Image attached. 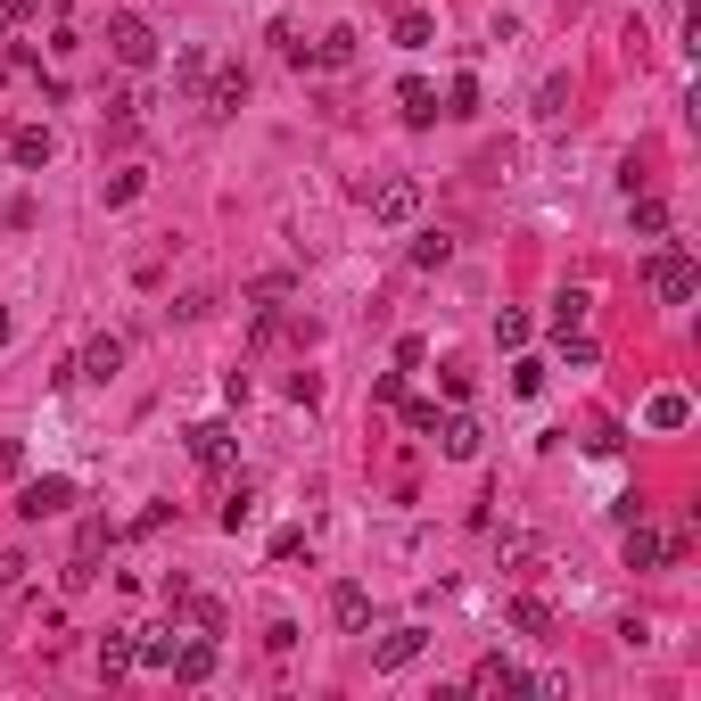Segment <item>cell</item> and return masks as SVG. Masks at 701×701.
<instances>
[{"instance_id":"cell-1","label":"cell","mask_w":701,"mask_h":701,"mask_svg":"<svg viewBox=\"0 0 701 701\" xmlns=\"http://www.w3.org/2000/svg\"><path fill=\"white\" fill-rule=\"evenodd\" d=\"M108 58H116V67H132V74L157 67V25L132 17V9H116V17H108Z\"/></svg>"},{"instance_id":"cell-2","label":"cell","mask_w":701,"mask_h":701,"mask_svg":"<svg viewBox=\"0 0 701 701\" xmlns=\"http://www.w3.org/2000/svg\"><path fill=\"white\" fill-rule=\"evenodd\" d=\"M693 289H701V273H693V248H685V240H668L661 257H652V297H661V306H685Z\"/></svg>"},{"instance_id":"cell-3","label":"cell","mask_w":701,"mask_h":701,"mask_svg":"<svg viewBox=\"0 0 701 701\" xmlns=\"http://www.w3.org/2000/svg\"><path fill=\"white\" fill-rule=\"evenodd\" d=\"M364 206H371V223H413L421 215V182H413V174H380V182L364 190Z\"/></svg>"},{"instance_id":"cell-4","label":"cell","mask_w":701,"mask_h":701,"mask_svg":"<svg viewBox=\"0 0 701 701\" xmlns=\"http://www.w3.org/2000/svg\"><path fill=\"white\" fill-rule=\"evenodd\" d=\"M74 503V479H58V471H41V479L17 487V520H58Z\"/></svg>"},{"instance_id":"cell-5","label":"cell","mask_w":701,"mask_h":701,"mask_svg":"<svg viewBox=\"0 0 701 701\" xmlns=\"http://www.w3.org/2000/svg\"><path fill=\"white\" fill-rule=\"evenodd\" d=\"M619 561H628V570H661V561H677V536L644 528V512H635V528H628V545H619Z\"/></svg>"},{"instance_id":"cell-6","label":"cell","mask_w":701,"mask_h":701,"mask_svg":"<svg viewBox=\"0 0 701 701\" xmlns=\"http://www.w3.org/2000/svg\"><path fill=\"white\" fill-rule=\"evenodd\" d=\"M199 99H206V116H240V99H248V67H206Z\"/></svg>"},{"instance_id":"cell-7","label":"cell","mask_w":701,"mask_h":701,"mask_svg":"<svg viewBox=\"0 0 701 701\" xmlns=\"http://www.w3.org/2000/svg\"><path fill=\"white\" fill-rule=\"evenodd\" d=\"M231 454H240L231 421H199L190 429V462H199V471H231Z\"/></svg>"},{"instance_id":"cell-8","label":"cell","mask_w":701,"mask_h":701,"mask_svg":"<svg viewBox=\"0 0 701 701\" xmlns=\"http://www.w3.org/2000/svg\"><path fill=\"white\" fill-rule=\"evenodd\" d=\"M429 438L445 445V462H479V445H487V429L471 421V413H445L438 429H429Z\"/></svg>"},{"instance_id":"cell-9","label":"cell","mask_w":701,"mask_h":701,"mask_svg":"<svg viewBox=\"0 0 701 701\" xmlns=\"http://www.w3.org/2000/svg\"><path fill=\"white\" fill-rule=\"evenodd\" d=\"M421 652H429L421 628H396V635H380V644H371V668H380V677H396V668H413Z\"/></svg>"},{"instance_id":"cell-10","label":"cell","mask_w":701,"mask_h":701,"mask_svg":"<svg viewBox=\"0 0 701 701\" xmlns=\"http://www.w3.org/2000/svg\"><path fill=\"white\" fill-rule=\"evenodd\" d=\"M166 677H174V685H206V677H215V635H182Z\"/></svg>"},{"instance_id":"cell-11","label":"cell","mask_w":701,"mask_h":701,"mask_svg":"<svg viewBox=\"0 0 701 701\" xmlns=\"http://www.w3.org/2000/svg\"><path fill=\"white\" fill-rule=\"evenodd\" d=\"M116 371H124V338H116V331H99L92 347L74 355V380H116Z\"/></svg>"},{"instance_id":"cell-12","label":"cell","mask_w":701,"mask_h":701,"mask_svg":"<svg viewBox=\"0 0 701 701\" xmlns=\"http://www.w3.org/2000/svg\"><path fill=\"white\" fill-rule=\"evenodd\" d=\"M331 619H338L347 635H364V628H371V594L355 586V578H338V586H331Z\"/></svg>"},{"instance_id":"cell-13","label":"cell","mask_w":701,"mask_h":701,"mask_svg":"<svg viewBox=\"0 0 701 701\" xmlns=\"http://www.w3.org/2000/svg\"><path fill=\"white\" fill-rule=\"evenodd\" d=\"M471 693H528V677H520V668L503 661V652H487V661L471 668Z\"/></svg>"},{"instance_id":"cell-14","label":"cell","mask_w":701,"mask_h":701,"mask_svg":"<svg viewBox=\"0 0 701 701\" xmlns=\"http://www.w3.org/2000/svg\"><path fill=\"white\" fill-rule=\"evenodd\" d=\"M396 108H405V124H438V83L405 74V83H396Z\"/></svg>"},{"instance_id":"cell-15","label":"cell","mask_w":701,"mask_h":701,"mask_svg":"<svg viewBox=\"0 0 701 701\" xmlns=\"http://www.w3.org/2000/svg\"><path fill=\"white\" fill-rule=\"evenodd\" d=\"M438 41V17L429 9H396V50H429Z\"/></svg>"},{"instance_id":"cell-16","label":"cell","mask_w":701,"mask_h":701,"mask_svg":"<svg viewBox=\"0 0 701 701\" xmlns=\"http://www.w3.org/2000/svg\"><path fill=\"white\" fill-rule=\"evenodd\" d=\"M132 668H141V652H132V635H99V677H132Z\"/></svg>"},{"instance_id":"cell-17","label":"cell","mask_w":701,"mask_h":701,"mask_svg":"<svg viewBox=\"0 0 701 701\" xmlns=\"http://www.w3.org/2000/svg\"><path fill=\"white\" fill-rule=\"evenodd\" d=\"M512 628L520 635H554V603H545V594H520V603H512Z\"/></svg>"},{"instance_id":"cell-18","label":"cell","mask_w":701,"mask_h":701,"mask_svg":"<svg viewBox=\"0 0 701 701\" xmlns=\"http://www.w3.org/2000/svg\"><path fill=\"white\" fill-rule=\"evenodd\" d=\"M9 157H17V166H50V132H41V124H17V132H9Z\"/></svg>"},{"instance_id":"cell-19","label":"cell","mask_w":701,"mask_h":701,"mask_svg":"<svg viewBox=\"0 0 701 701\" xmlns=\"http://www.w3.org/2000/svg\"><path fill=\"white\" fill-rule=\"evenodd\" d=\"M644 421H652V429H685V421H693V405H685L677 388H661V396L644 405Z\"/></svg>"},{"instance_id":"cell-20","label":"cell","mask_w":701,"mask_h":701,"mask_svg":"<svg viewBox=\"0 0 701 701\" xmlns=\"http://www.w3.org/2000/svg\"><path fill=\"white\" fill-rule=\"evenodd\" d=\"M174 644H182V628H148L132 652H141V668H174Z\"/></svg>"},{"instance_id":"cell-21","label":"cell","mask_w":701,"mask_h":701,"mask_svg":"<svg viewBox=\"0 0 701 701\" xmlns=\"http://www.w3.org/2000/svg\"><path fill=\"white\" fill-rule=\"evenodd\" d=\"M248 520H257V487H248V479H240V487H231V496H223V528L240 536V528H248Z\"/></svg>"},{"instance_id":"cell-22","label":"cell","mask_w":701,"mask_h":701,"mask_svg":"<svg viewBox=\"0 0 701 701\" xmlns=\"http://www.w3.org/2000/svg\"><path fill=\"white\" fill-rule=\"evenodd\" d=\"M586 306H594V297H586V289H570V297H554V338H561V331H586Z\"/></svg>"},{"instance_id":"cell-23","label":"cell","mask_w":701,"mask_h":701,"mask_svg":"<svg viewBox=\"0 0 701 701\" xmlns=\"http://www.w3.org/2000/svg\"><path fill=\"white\" fill-rule=\"evenodd\" d=\"M314 67H355V34H347V25H331V34H322Z\"/></svg>"},{"instance_id":"cell-24","label":"cell","mask_w":701,"mask_h":701,"mask_svg":"<svg viewBox=\"0 0 701 701\" xmlns=\"http://www.w3.org/2000/svg\"><path fill=\"white\" fill-rule=\"evenodd\" d=\"M445 257H454V240H445V231H421V240H413V264H421V273H438Z\"/></svg>"},{"instance_id":"cell-25","label":"cell","mask_w":701,"mask_h":701,"mask_svg":"<svg viewBox=\"0 0 701 701\" xmlns=\"http://www.w3.org/2000/svg\"><path fill=\"white\" fill-rule=\"evenodd\" d=\"M536 116H545V124H554V116H570V74H554V83L536 92Z\"/></svg>"},{"instance_id":"cell-26","label":"cell","mask_w":701,"mask_h":701,"mask_svg":"<svg viewBox=\"0 0 701 701\" xmlns=\"http://www.w3.org/2000/svg\"><path fill=\"white\" fill-rule=\"evenodd\" d=\"M438 116H479V83H471V74H454V92H445Z\"/></svg>"},{"instance_id":"cell-27","label":"cell","mask_w":701,"mask_h":701,"mask_svg":"<svg viewBox=\"0 0 701 701\" xmlns=\"http://www.w3.org/2000/svg\"><path fill=\"white\" fill-rule=\"evenodd\" d=\"M628 199H635V190H628ZM635 231H644V240H661V231H668V206H661V199H635Z\"/></svg>"},{"instance_id":"cell-28","label":"cell","mask_w":701,"mask_h":701,"mask_svg":"<svg viewBox=\"0 0 701 701\" xmlns=\"http://www.w3.org/2000/svg\"><path fill=\"white\" fill-rule=\"evenodd\" d=\"M396 405H405V429H413V438H429V429H438V405H429V396H396Z\"/></svg>"},{"instance_id":"cell-29","label":"cell","mask_w":701,"mask_h":701,"mask_svg":"<svg viewBox=\"0 0 701 701\" xmlns=\"http://www.w3.org/2000/svg\"><path fill=\"white\" fill-rule=\"evenodd\" d=\"M174 83H182V92H199V83H206V50H182V58H174Z\"/></svg>"},{"instance_id":"cell-30","label":"cell","mask_w":701,"mask_h":701,"mask_svg":"<svg viewBox=\"0 0 701 701\" xmlns=\"http://www.w3.org/2000/svg\"><path fill=\"white\" fill-rule=\"evenodd\" d=\"M99 199H108V206H132V199H141V174H108V182H99Z\"/></svg>"},{"instance_id":"cell-31","label":"cell","mask_w":701,"mask_h":701,"mask_svg":"<svg viewBox=\"0 0 701 701\" xmlns=\"http://www.w3.org/2000/svg\"><path fill=\"white\" fill-rule=\"evenodd\" d=\"M108 536H116V528H108V520H83V528H74V554L92 561V554H99V545H108Z\"/></svg>"},{"instance_id":"cell-32","label":"cell","mask_w":701,"mask_h":701,"mask_svg":"<svg viewBox=\"0 0 701 701\" xmlns=\"http://www.w3.org/2000/svg\"><path fill=\"white\" fill-rule=\"evenodd\" d=\"M248 297H257V306H264V314H273V306H281V297H289V273H264V281H257V289H248Z\"/></svg>"},{"instance_id":"cell-33","label":"cell","mask_w":701,"mask_h":701,"mask_svg":"<svg viewBox=\"0 0 701 701\" xmlns=\"http://www.w3.org/2000/svg\"><path fill=\"white\" fill-rule=\"evenodd\" d=\"M512 388H520V396H536V388H545V364H536V355H520V364H512Z\"/></svg>"},{"instance_id":"cell-34","label":"cell","mask_w":701,"mask_h":701,"mask_svg":"<svg viewBox=\"0 0 701 701\" xmlns=\"http://www.w3.org/2000/svg\"><path fill=\"white\" fill-rule=\"evenodd\" d=\"M496 338L503 347H528V314H496Z\"/></svg>"},{"instance_id":"cell-35","label":"cell","mask_w":701,"mask_h":701,"mask_svg":"<svg viewBox=\"0 0 701 701\" xmlns=\"http://www.w3.org/2000/svg\"><path fill=\"white\" fill-rule=\"evenodd\" d=\"M561 355H570V364L586 371V364H594V338H586V331H561Z\"/></svg>"},{"instance_id":"cell-36","label":"cell","mask_w":701,"mask_h":701,"mask_svg":"<svg viewBox=\"0 0 701 701\" xmlns=\"http://www.w3.org/2000/svg\"><path fill=\"white\" fill-rule=\"evenodd\" d=\"M0 479H25V445L17 438H0Z\"/></svg>"},{"instance_id":"cell-37","label":"cell","mask_w":701,"mask_h":701,"mask_svg":"<svg viewBox=\"0 0 701 701\" xmlns=\"http://www.w3.org/2000/svg\"><path fill=\"white\" fill-rule=\"evenodd\" d=\"M25 17H41V0H0V25H25Z\"/></svg>"},{"instance_id":"cell-38","label":"cell","mask_w":701,"mask_h":701,"mask_svg":"<svg viewBox=\"0 0 701 701\" xmlns=\"http://www.w3.org/2000/svg\"><path fill=\"white\" fill-rule=\"evenodd\" d=\"M17 570H25V561H17V554H0V586H9V578H17Z\"/></svg>"},{"instance_id":"cell-39","label":"cell","mask_w":701,"mask_h":701,"mask_svg":"<svg viewBox=\"0 0 701 701\" xmlns=\"http://www.w3.org/2000/svg\"><path fill=\"white\" fill-rule=\"evenodd\" d=\"M9 331H17V322H9V306H0V347H9Z\"/></svg>"},{"instance_id":"cell-40","label":"cell","mask_w":701,"mask_h":701,"mask_svg":"<svg viewBox=\"0 0 701 701\" xmlns=\"http://www.w3.org/2000/svg\"><path fill=\"white\" fill-rule=\"evenodd\" d=\"M0 34H9V25H0Z\"/></svg>"}]
</instances>
